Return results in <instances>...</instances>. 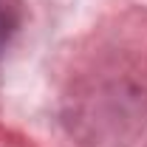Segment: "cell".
Listing matches in <instances>:
<instances>
[{"mask_svg": "<svg viewBox=\"0 0 147 147\" xmlns=\"http://www.w3.org/2000/svg\"><path fill=\"white\" fill-rule=\"evenodd\" d=\"M20 23V3L17 0H0V48L11 40Z\"/></svg>", "mask_w": 147, "mask_h": 147, "instance_id": "cell-1", "label": "cell"}]
</instances>
